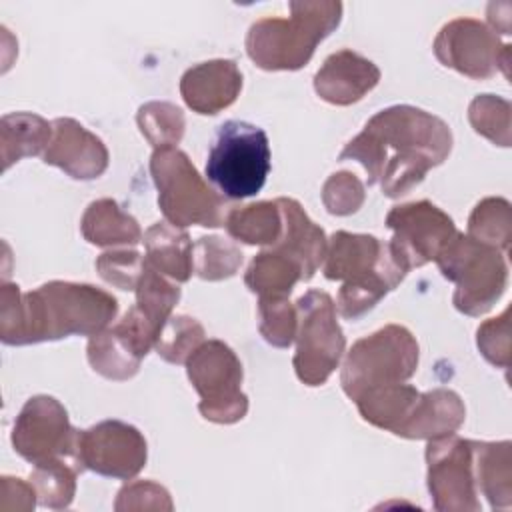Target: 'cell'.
<instances>
[{"label":"cell","instance_id":"cell-1","mask_svg":"<svg viewBox=\"0 0 512 512\" xmlns=\"http://www.w3.org/2000/svg\"><path fill=\"white\" fill-rule=\"evenodd\" d=\"M452 130L436 114L410 104L376 112L364 130L340 152L368 174V186L380 184L386 198H400L452 152Z\"/></svg>","mask_w":512,"mask_h":512},{"label":"cell","instance_id":"cell-2","mask_svg":"<svg viewBox=\"0 0 512 512\" xmlns=\"http://www.w3.org/2000/svg\"><path fill=\"white\" fill-rule=\"evenodd\" d=\"M118 314V300L92 284L50 280L30 292L4 282L0 288V340L8 346L94 336Z\"/></svg>","mask_w":512,"mask_h":512},{"label":"cell","instance_id":"cell-3","mask_svg":"<svg viewBox=\"0 0 512 512\" xmlns=\"http://www.w3.org/2000/svg\"><path fill=\"white\" fill-rule=\"evenodd\" d=\"M326 280L342 282L336 312L360 320L410 272L390 242L372 234L338 230L332 234L322 266Z\"/></svg>","mask_w":512,"mask_h":512},{"label":"cell","instance_id":"cell-4","mask_svg":"<svg viewBox=\"0 0 512 512\" xmlns=\"http://www.w3.org/2000/svg\"><path fill=\"white\" fill-rule=\"evenodd\" d=\"M288 10V18L268 16L248 28L246 54L262 70L306 66L316 46L338 28L344 6L338 0H292Z\"/></svg>","mask_w":512,"mask_h":512},{"label":"cell","instance_id":"cell-5","mask_svg":"<svg viewBox=\"0 0 512 512\" xmlns=\"http://www.w3.org/2000/svg\"><path fill=\"white\" fill-rule=\"evenodd\" d=\"M150 174L158 190V208L166 222L186 228H218L226 220L224 196L200 176L192 160L178 146L154 148Z\"/></svg>","mask_w":512,"mask_h":512},{"label":"cell","instance_id":"cell-6","mask_svg":"<svg viewBox=\"0 0 512 512\" xmlns=\"http://www.w3.org/2000/svg\"><path fill=\"white\" fill-rule=\"evenodd\" d=\"M270 172V142L266 132L244 120L218 126L206 158V176L214 190L230 200L256 196Z\"/></svg>","mask_w":512,"mask_h":512},{"label":"cell","instance_id":"cell-7","mask_svg":"<svg viewBox=\"0 0 512 512\" xmlns=\"http://www.w3.org/2000/svg\"><path fill=\"white\" fill-rule=\"evenodd\" d=\"M440 274L456 284L452 304L466 316L486 314L504 294L508 264L500 250L456 232L436 258Z\"/></svg>","mask_w":512,"mask_h":512},{"label":"cell","instance_id":"cell-8","mask_svg":"<svg viewBox=\"0 0 512 512\" xmlns=\"http://www.w3.org/2000/svg\"><path fill=\"white\" fill-rule=\"evenodd\" d=\"M418 360L420 348L414 334L406 326L386 324L356 340L346 352L340 370L342 390L354 402L370 388L406 382L414 376Z\"/></svg>","mask_w":512,"mask_h":512},{"label":"cell","instance_id":"cell-9","mask_svg":"<svg viewBox=\"0 0 512 512\" xmlns=\"http://www.w3.org/2000/svg\"><path fill=\"white\" fill-rule=\"evenodd\" d=\"M298 332L292 358L298 380L306 386H322L338 368L346 338L336 320V304L322 290H308L296 300Z\"/></svg>","mask_w":512,"mask_h":512},{"label":"cell","instance_id":"cell-10","mask_svg":"<svg viewBox=\"0 0 512 512\" xmlns=\"http://www.w3.org/2000/svg\"><path fill=\"white\" fill-rule=\"evenodd\" d=\"M186 374L200 396L202 418L214 424H234L246 416L242 362L226 342L204 340L186 360Z\"/></svg>","mask_w":512,"mask_h":512},{"label":"cell","instance_id":"cell-11","mask_svg":"<svg viewBox=\"0 0 512 512\" xmlns=\"http://www.w3.org/2000/svg\"><path fill=\"white\" fill-rule=\"evenodd\" d=\"M434 56L474 80H488L498 72L510 78V44L476 18H456L446 22L434 38Z\"/></svg>","mask_w":512,"mask_h":512},{"label":"cell","instance_id":"cell-12","mask_svg":"<svg viewBox=\"0 0 512 512\" xmlns=\"http://www.w3.org/2000/svg\"><path fill=\"white\" fill-rule=\"evenodd\" d=\"M72 460L80 472L132 480L148 460V444L142 432L122 420H102L76 432Z\"/></svg>","mask_w":512,"mask_h":512},{"label":"cell","instance_id":"cell-13","mask_svg":"<svg viewBox=\"0 0 512 512\" xmlns=\"http://www.w3.org/2000/svg\"><path fill=\"white\" fill-rule=\"evenodd\" d=\"M426 484L438 512H478L472 440L456 434L428 440Z\"/></svg>","mask_w":512,"mask_h":512},{"label":"cell","instance_id":"cell-14","mask_svg":"<svg viewBox=\"0 0 512 512\" xmlns=\"http://www.w3.org/2000/svg\"><path fill=\"white\" fill-rule=\"evenodd\" d=\"M76 432L66 408L54 396L36 394L18 412L10 440L14 452L30 464L52 458L72 460Z\"/></svg>","mask_w":512,"mask_h":512},{"label":"cell","instance_id":"cell-15","mask_svg":"<svg viewBox=\"0 0 512 512\" xmlns=\"http://www.w3.org/2000/svg\"><path fill=\"white\" fill-rule=\"evenodd\" d=\"M386 226L392 230L388 242L408 270L436 262L458 232L454 220L430 200L394 206L386 214Z\"/></svg>","mask_w":512,"mask_h":512},{"label":"cell","instance_id":"cell-16","mask_svg":"<svg viewBox=\"0 0 512 512\" xmlns=\"http://www.w3.org/2000/svg\"><path fill=\"white\" fill-rule=\"evenodd\" d=\"M160 330L136 308L102 332L90 336L86 358L94 372L108 380H130L138 374L142 360L154 348Z\"/></svg>","mask_w":512,"mask_h":512},{"label":"cell","instance_id":"cell-17","mask_svg":"<svg viewBox=\"0 0 512 512\" xmlns=\"http://www.w3.org/2000/svg\"><path fill=\"white\" fill-rule=\"evenodd\" d=\"M42 162L60 168L74 180H96L106 172L110 154L102 138L86 130L78 120L56 118Z\"/></svg>","mask_w":512,"mask_h":512},{"label":"cell","instance_id":"cell-18","mask_svg":"<svg viewBox=\"0 0 512 512\" xmlns=\"http://www.w3.org/2000/svg\"><path fill=\"white\" fill-rule=\"evenodd\" d=\"M242 90V72L234 60L216 58L188 68L180 78V96L202 116H214L232 106Z\"/></svg>","mask_w":512,"mask_h":512},{"label":"cell","instance_id":"cell-19","mask_svg":"<svg viewBox=\"0 0 512 512\" xmlns=\"http://www.w3.org/2000/svg\"><path fill=\"white\" fill-rule=\"evenodd\" d=\"M380 82V68L362 54L342 48L330 54L314 74V92L328 104L360 102Z\"/></svg>","mask_w":512,"mask_h":512},{"label":"cell","instance_id":"cell-20","mask_svg":"<svg viewBox=\"0 0 512 512\" xmlns=\"http://www.w3.org/2000/svg\"><path fill=\"white\" fill-rule=\"evenodd\" d=\"M276 202L282 212V236L272 248L292 258L302 270V280H310L320 264H324L328 238L324 230L310 220L300 202L284 196L276 198Z\"/></svg>","mask_w":512,"mask_h":512},{"label":"cell","instance_id":"cell-21","mask_svg":"<svg viewBox=\"0 0 512 512\" xmlns=\"http://www.w3.org/2000/svg\"><path fill=\"white\" fill-rule=\"evenodd\" d=\"M466 408L462 398L448 388L420 392L412 414L396 436L408 440H436L456 434L464 424Z\"/></svg>","mask_w":512,"mask_h":512},{"label":"cell","instance_id":"cell-22","mask_svg":"<svg viewBox=\"0 0 512 512\" xmlns=\"http://www.w3.org/2000/svg\"><path fill=\"white\" fill-rule=\"evenodd\" d=\"M146 262L174 282H188L192 264V240L184 228L170 222H156L144 232Z\"/></svg>","mask_w":512,"mask_h":512},{"label":"cell","instance_id":"cell-23","mask_svg":"<svg viewBox=\"0 0 512 512\" xmlns=\"http://www.w3.org/2000/svg\"><path fill=\"white\" fill-rule=\"evenodd\" d=\"M476 488L486 496L490 508H510L512 504V442L472 440Z\"/></svg>","mask_w":512,"mask_h":512},{"label":"cell","instance_id":"cell-24","mask_svg":"<svg viewBox=\"0 0 512 512\" xmlns=\"http://www.w3.org/2000/svg\"><path fill=\"white\" fill-rule=\"evenodd\" d=\"M80 232L92 246H136L144 234L134 216L124 212L116 200L100 198L88 204L80 220Z\"/></svg>","mask_w":512,"mask_h":512},{"label":"cell","instance_id":"cell-25","mask_svg":"<svg viewBox=\"0 0 512 512\" xmlns=\"http://www.w3.org/2000/svg\"><path fill=\"white\" fill-rule=\"evenodd\" d=\"M52 140V122L34 112H10L0 120L2 170L28 156L44 154Z\"/></svg>","mask_w":512,"mask_h":512},{"label":"cell","instance_id":"cell-26","mask_svg":"<svg viewBox=\"0 0 512 512\" xmlns=\"http://www.w3.org/2000/svg\"><path fill=\"white\" fill-rule=\"evenodd\" d=\"M418 396L420 392L414 386L400 382L370 388L362 392L354 402L362 420L380 430L398 434L408 416L412 414Z\"/></svg>","mask_w":512,"mask_h":512},{"label":"cell","instance_id":"cell-27","mask_svg":"<svg viewBox=\"0 0 512 512\" xmlns=\"http://www.w3.org/2000/svg\"><path fill=\"white\" fill-rule=\"evenodd\" d=\"M226 232L250 246H274L282 236V212L276 200L232 208L224 220Z\"/></svg>","mask_w":512,"mask_h":512},{"label":"cell","instance_id":"cell-28","mask_svg":"<svg viewBox=\"0 0 512 512\" xmlns=\"http://www.w3.org/2000/svg\"><path fill=\"white\" fill-rule=\"evenodd\" d=\"M298 280H302L300 266L274 248L256 254L244 274L246 288L258 298H288Z\"/></svg>","mask_w":512,"mask_h":512},{"label":"cell","instance_id":"cell-29","mask_svg":"<svg viewBox=\"0 0 512 512\" xmlns=\"http://www.w3.org/2000/svg\"><path fill=\"white\" fill-rule=\"evenodd\" d=\"M80 470L68 458H52L34 464L30 484L36 492L38 504L52 510L68 508L76 494V476Z\"/></svg>","mask_w":512,"mask_h":512},{"label":"cell","instance_id":"cell-30","mask_svg":"<svg viewBox=\"0 0 512 512\" xmlns=\"http://www.w3.org/2000/svg\"><path fill=\"white\" fill-rule=\"evenodd\" d=\"M466 234L506 254L512 240L510 202L506 198H496V196L480 200L468 218Z\"/></svg>","mask_w":512,"mask_h":512},{"label":"cell","instance_id":"cell-31","mask_svg":"<svg viewBox=\"0 0 512 512\" xmlns=\"http://www.w3.org/2000/svg\"><path fill=\"white\" fill-rule=\"evenodd\" d=\"M242 250L222 236H200L192 246L194 274L208 282L232 278L242 266Z\"/></svg>","mask_w":512,"mask_h":512},{"label":"cell","instance_id":"cell-32","mask_svg":"<svg viewBox=\"0 0 512 512\" xmlns=\"http://www.w3.org/2000/svg\"><path fill=\"white\" fill-rule=\"evenodd\" d=\"M146 260V258H144ZM136 308L158 328L166 324V320L172 316L174 306L180 300V288L166 280L158 270H154L148 262L142 270V276L136 286Z\"/></svg>","mask_w":512,"mask_h":512},{"label":"cell","instance_id":"cell-33","mask_svg":"<svg viewBox=\"0 0 512 512\" xmlns=\"http://www.w3.org/2000/svg\"><path fill=\"white\" fill-rule=\"evenodd\" d=\"M136 122L142 136L154 148L178 146L186 128L184 112L172 102H158V100L142 104L138 108Z\"/></svg>","mask_w":512,"mask_h":512},{"label":"cell","instance_id":"cell-34","mask_svg":"<svg viewBox=\"0 0 512 512\" xmlns=\"http://www.w3.org/2000/svg\"><path fill=\"white\" fill-rule=\"evenodd\" d=\"M206 340L204 326L186 314L170 316L162 326L154 350L170 364H186L192 352Z\"/></svg>","mask_w":512,"mask_h":512},{"label":"cell","instance_id":"cell-35","mask_svg":"<svg viewBox=\"0 0 512 512\" xmlns=\"http://www.w3.org/2000/svg\"><path fill=\"white\" fill-rule=\"evenodd\" d=\"M510 112L506 98L496 94H478L468 106V122L476 134L484 136L496 146H510Z\"/></svg>","mask_w":512,"mask_h":512},{"label":"cell","instance_id":"cell-36","mask_svg":"<svg viewBox=\"0 0 512 512\" xmlns=\"http://www.w3.org/2000/svg\"><path fill=\"white\" fill-rule=\"evenodd\" d=\"M258 330L276 348H288L296 340L298 310L288 298H258Z\"/></svg>","mask_w":512,"mask_h":512},{"label":"cell","instance_id":"cell-37","mask_svg":"<svg viewBox=\"0 0 512 512\" xmlns=\"http://www.w3.org/2000/svg\"><path fill=\"white\" fill-rule=\"evenodd\" d=\"M98 276L118 290H136L138 280L142 276V270L146 266V260L136 250H106L102 252L96 262Z\"/></svg>","mask_w":512,"mask_h":512},{"label":"cell","instance_id":"cell-38","mask_svg":"<svg viewBox=\"0 0 512 512\" xmlns=\"http://www.w3.org/2000/svg\"><path fill=\"white\" fill-rule=\"evenodd\" d=\"M364 200H366V190L362 180L348 170L330 174L322 186L324 208L334 216H350L358 212Z\"/></svg>","mask_w":512,"mask_h":512},{"label":"cell","instance_id":"cell-39","mask_svg":"<svg viewBox=\"0 0 512 512\" xmlns=\"http://www.w3.org/2000/svg\"><path fill=\"white\" fill-rule=\"evenodd\" d=\"M476 346L480 354L496 368L510 366V308L500 316L482 322L476 330Z\"/></svg>","mask_w":512,"mask_h":512},{"label":"cell","instance_id":"cell-40","mask_svg":"<svg viewBox=\"0 0 512 512\" xmlns=\"http://www.w3.org/2000/svg\"><path fill=\"white\" fill-rule=\"evenodd\" d=\"M172 498L170 492L152 482V480H136L128 482L120 488L114 510L128 512V510H172Z\"/></svg>","mask_w":512,"mask_h":512},{"label":"cell","instance_id":"cell-41","mask_svg":"<svg viewBox=\"0 0 512 512\" xmlns=\"http://www.w3.org/2000/svg\"><path fill=\"white\" fill-rule=\"evenodd\" d=\"M0 496L4 510H32L38 502L30 480L24 482L14 476L0 478Z\"/></svg>","mask_w":512,"mask_h":512}]
</instances>
